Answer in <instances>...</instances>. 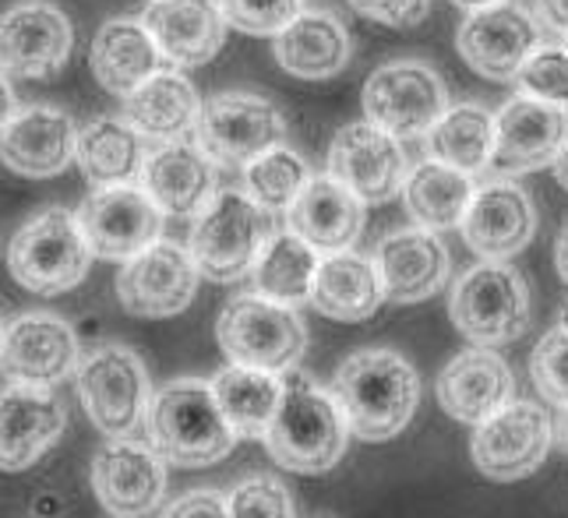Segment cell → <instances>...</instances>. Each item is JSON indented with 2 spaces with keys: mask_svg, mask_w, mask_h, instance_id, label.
<instances>
[{
  "mask_svg": "<svg viewBox=\"0 0 568 518\" xmlns=\"http://www.w3.org/2000/svg\"><path fill=\"white\" fill-rule=\"evenodd\" d=\"M202 272L187 247L155 241L142 254L128 257L116 275V301L134 317H173L191 307Z\"/></svg>",
  "mask_w": 568,
  "mask_h": 518,
  "instance_id": "cell-17",
  "label": "cell"
},
{
  "mask_svg": "<svg viewBox=\"0 0 568 518\" xmlns=\"http://www.w3.org/2000/svg\"><path fill=\"white\" fill-rule=\"evenodd\" d=\"M145 430L149 445L163 455V463L178 469L215 466L237 445V430L220 409L212 382H202V377H178L155 392Z\"/></svg>",
  "mask_w": 568,
  "mask_h": 518,
  "instance_id": "cell-3",
  "label": "cell"
},
{
  "mask_svg": "<svg viewBox=\"0 0 568 518\" xmlns=\"http://www.w3.org/2000/svg\"><path fill=\"white\" fill-rule=\"evenodd\" d=\"M448 317L474 346H508L530 332V290L505 262H480L459 275L448 296Z\"/></svg>",
  "mask_w": 568,
  "mask_h": 518,
  "instance_id": "cell-8",
  "label": "cell"
},
{
  "mask_svg": "<svg viewBox=\"0 0 568 518\" xmlns=\"http://www.w3.org/2000/svg\"><path fill=\"white\" fill-rule=\"evenodd\" d=\"M555 176H558V184L568 191V145H565V152L558 155V163H555Z\"/></svg>",
  "mask_w": 568,
  "mask_h": 518,
  "instance_id": "cell-47",
  "label": "cell"
},
{
  "mask_svg": "<svg viewBox=\"0 0 568 518\" xmlns=\"http://www.w3.org/2000/svg\"><path fill=\"white\" fill-rule=\"evenodd\" d=\"M555 265H558L561 283L568 286V223H565V230L558 233V244H555Z\"/></svg>",
  "mask_w": 568,
  "mask_h": 518,
  "instance_id": "cell-46",
  "label": "cell"
},
{
  "mask_svg": "<svg viewBox=\"0 0 568 518\" xmlns=\"http://www.w3.org/2000/svg\"><path fill=\"white\" fill-rule=\"evenodd\" d=\"M516 85L544 103H568V47H540L523 64Z\"/></svg>",
  "mask_w": 568,
  "mask_h": 518,
  "instance_id": "cell-41",
  "label": "cell"
},
{
  "mask_svg": "<svg viewBox=\"0 0 568 518\" xmlns=\"http://www.w3.org/2000/svg\"><path fill=\"white\" fill-rule=\"evenodd\" d=\"M160 518H230V505L220 490H191L166 505Z\"/></svg>",
  "mask_w": 568,
  "mask_h": 518,
  "instance_id": "cell-43",
  "label": "cell"
},
{
  "mask_svg": "<svg viewBox=\"0 0 568 518\" xmlns=\"http://www.w3.org/2000/svg\"><path fill=\"white\" fill-rule=\"evenodd\" d=\"M215 338L230 364L272 374L293 370L307 353V325L297 307L276 304L262 293H241L223 307Z\"/></svg>",
  "mask_w": 568,
  "mask_h": 518,
  "instance_id": "cell-5",
  "label": "cell"
},
{
  "mask_svg": "<svg viewBox=\"0 0 568 518\" xmlns=\"http://www.w3.org/2000/svg\"><path fill=\"white\" fill-rule=\"evenodd\" d=\"M537 18L544 29L568 35V0H537Z\"/></svg>",
  "mask_w": 568,
  "mask_h": 518,
  "instance_id": "cell-44",
  "label": "cell"
},
{
  "mask_svg": "<svg viewBox=\"0 0 568 518\" xmlns=\"http://www.w3.org/2000/svg\"><path fill=\"white\" fill-rule=\"evenodd\" d=\"M318 262V251L304 236H297L290 226L276 230L268 236L258 265L251 268L254 293H262L276 304L301 307L311 301V283H315Z\"/></svg>",
  "mask_w": 568,
  "mask_h": 518,
  "instance_id": "cell-35",
  "label": "cell"
},
{
  "mask_svg": "<svg viewBox=\"0 0 568 518\" xmlns=\"http://www.w3.org/2000/svg\"><path fill=\"white\" fill-rule=\"evenodd\" d=\"M349 441V424L332 388H322L315 377L293 367L283 374V398L265 430V448L276 466L318 476L343 463Z\"/></svg>",
  "mask_w": 568,
  "mask_h": 518,
  "instance_id": "cell-2",
  "label": "cell"
},
{
  "mask_svg": "<svg viewBox=\"0 0 568 518\" xmlns=\"http://www.w3.org/2000/svg\"><path fill=\"white\" fill-rule=\"evenodd\" d=\"M456 8L463 11H480V8H491V4H501V0H453Z\"/></svg>",
  "mask_w": 568,
  "mask_h": 518,
  "instance_id": "cell-48",
  "label": "cell"
},
{
  "mask_svg": "<svg viewBox=\"0 0 568 518\" xmlns=\"http://www.w3.org/2000/svg\"><path fill=\"white\" fill-rule=\"evenodd\" d=\"M68 430V406L53 388L4 385L0 388V473L36 466Z\"/></svg>",
  "mask_w": 568,
  "mask_h": 518,
  "instance_id": "cell-20",
  "label": "cell"
},
{
  "mask_svg": "<svg viewBox=\"0 0 568 518\" xmlns=\"http://www.w3.org/2000/svg\"><path fill=\"white\" fill-rule=\"evenodd\" d=\"M82 349L74 328L50 311L18 314L0 332V374L11 385L57 388L64 377H74Z\"/></svg>",
  "mask_w": 568,
  "mask_h": 518,
  "instance_id": "cell-13",
  "label": "cell"
},
{
  "mask_svg": "<svg viewBox=\"0 0 568 518\" xmlns=\"http://www.w3.org/2000/svg\"><path fill=\"white\" fill-rule=\"evenodd\" d=\"M92 251L78 215L53 205L18 226L8 247V272L36 296H61L89 275Z\"/></svg>",
  "mask_w": 568,
  "mask_h": 518,
  "instance_id": "cell-7",
  "label": "cell"
},
{
  "mask_svg": "<svg viewBox=\"0 0 568 518\" xmlns=\"http://www.w3.org/2000/svg\"><path fill=\"white\" fill-rule=\"evenodd\" d=\"M311 307H315L328 322H367L385 304L382 275L375 257L357 251L325 254L318 262L315 283H311Z\"/></svg>",
  "mask_w": 568,
  "mask_h": 518,
  "instance_id": "cell-29",
  "label": "cell"
},
{
  "mask_svg": "<svg viewBox=\"0 0 568 518\" xmlns=\"http://www.w3.org/2000/svg\"><path fill=\"white\" fill-rule=\"evenodd\" d=\"M74 50V29L61 8L26 0L0 14V71L8 78H53Z\"/></svg>",
  "mask_w": 568,
  "mask_h": 518,
  "instance_id": "cell-19",
  "label": "cell"
},
{
  "mask_svg": "<svg viewBox=\"0 0 568 518\" xmlns=\"http://www.w3.org/2000/svg\"><path fill=\"white\" fill-rule=\"evenodd\" d=\"M530 374L537 392L561 409H568V328H551L530 353Z\"/></svg>",
  "mask_w": 568,
  "mask_h": 518,
  "instance_id": "cell-40",
  "label": "cell"
},
{
  "mask_svg": "<svg viewBox=\"0 0 568 518\" xmlns=\"http://www.w3.org/2000/svg\"><path fill=\"white\" fill-rule=\"evenodd\" d=\"M328 173L349 187L364 205H385L403 194L409 176L406 149L396 134L371 121H354L336 131L328 145Z\"/></svg>",
  "mask_w": 568,
  "mask_h": 518,
  "instance_id": "cell-16",
  "label": "cell"
},
{
  "mask_svg": "<svg viewBox=\"0 0 568 518\" xmlns=\"http://www.w3.org/2000/svg\"><path fill=\"white\" fill-rule=\"evenodd\" d=\"M474 176L438 163V159H424L409 170L403 184V205L417 226L424 230H459L466 209L474 202Z\"/></svg>",
  "mask_w": 568,
  "mask_h": 518,
  "instance_id": "cell-33",
  "label": "cell"
},
{
  "mask_svg": "<svg viewBox=\"0 0 568 518\" xmlns=\"http://www.w3.org/2000/svg\"><path fill=\"white\" fill-rule=\"evenodd\" d=\"M0 332H4V322H0Z\"/></svg>",
  "mask_w": 568,
  "mask_h": 518,
  "instance_id": "cell-51",
  "label": "cell"
},
{
  "mask_svg": "<svg viewBox=\"0 0 568 518\" xmlns=\"http://www.w3.org/2000/svg\"><path fill=\"white\" fill-rule=\"evenodd\" d=\"M78 149L74 121L57 106H26L0 131V163L18 176L47 181L64 173Z\"/></svg>",
  "mask_w": 568,
  "mask_h": 518,
  "instance_id": "cell-25",
  "label": "cell"
},
{
  "mask_svg": "<svg viewBox=\"0 0 568 518\" xmlns=\"http://www.w3.org/2000/svg\"><path fill=\"white\" fill-rule=\"evenodd\" d=\"M561 328H568V301H565V307H561Z\"/></svg>",
  "mask_w": 568,
  "mask_h": 518,
  "instance_id": "cell-49",
  "label": "cell"
},
{
  "mask_svg": "<svg viewBox=\"0 0 568 518\" xmlns=\"http://www.w3.org/2000/svg\"><path fill=\"white\" fill-rule=\"evenodd\" d=\"M438 403L459 424L477 427L516 398V374L487 346L463 349L438 374Z\"/></svg>",
  "mask_w": 568,
  "mask_h": 518,
  "instance_id": "cell-23",
  "label": "cell"
},
{
  "mask_svg": "<svg viewBox=\"0 0 568 518\" xmlns=\"http://www.w3.org/2000/svg\"><path fill=\"white\" fill-rule=\"evenodd\" d=\"M276 64L301 82H328L346 71L354 39L328 8H304L293 22L272 39Z\"/></svg>",
  "mask_w": 568,
  "mask_h": 518,
  "instance_id": "cell-27",
  "label": "cell"
},
{
  "mask_svg": "<svg viewBox=\"0 0 568 518\" xmlns=\"http://www.w3.org/2000/svg\"><path fill=\"white\" fill-rule=\"evenodd\" d=\"M332 395L361 441L399 437L420 406V374L396 349H357L332 377Z\"/></svg>",
  "mask_w": 568,
  "mask_h": 518,
  "instance_id": "cell-1",
  "label": "cell"
},
{
  "mask_svg": "<svg viewBox=\"0 0 568 518\" xmlns=\"http://www.w3.org/2000/svg\"><path fill=\"white\" fill-rule=\"evenodd\" d=\"M565 145L568 106L519 92L495 113V155L487 173H495L498 181H513L523 173L547 170L558 163Z\"/></svg>",
  "mask_w": 568,
  "mask_h": 518,
  "instance_id": "cell-12",
  "label": "cell"
},
{
  "mask_svg": "<svg viewBox=\"0 0 568 518\" xmlns=\"http://www.w3.org/2000/svg\"><path fill=\"white\" fill-rule=\"evenodd\" d=\"M364 212L367 205L349 187H343L332 173L311 176L297 202L286 209L290 230L304 236L318 254L354 251V244L364 233Z\"/></svg>",
  "mask_w": 568,
  "mask_h": 518,
  "instance_id": "cell-28",
  "label": "cell"
},
{
  "mask_svg": "<svg viewBox=\"0 0 568 518\" xmlns=\"http://www.w3.org/2000/svg\"><path fill=\"white\" fill-rule=\"evenodd\" d=\"M92 494L116 518H142L155 511L166 497V463L145 441L110 437L92 455Z\"/></svg>",
  "mask_w": 568,
  "mask_h": 518,
  "instance_id": "cell-18",
  "label": "cell"
},
{
  "mask_svg": "<svg viewBox=\"0 0 568 518\" xmlns=\"http://www.w3.org/2000/svg\"><path fill=\"white\" fill-rule=\"evenodd\" d=\"M85 233L92 257L103 262H128V257L152 247L163 233V209L145 194V187L116 184L95 187L82 209L74 212Z\"/></svg>",
  "mask_w": 568,
  "mask_h": 518,
  "instance_id": "cell-15",
  "label": "cell"
},
{
  "mask_svg": "<svg viewBox=\"0 0 568 518\" xmlns=\"http://www.w3.org/2000/svg\"><path fill=\"white\" fill-rule=\"evenodd\" d=\"M220 8L230 29H237L244 35L276 39L307 8V0H220Z\"/></svg>",
  "mask_w": 568,
  "mask_h": 518,
  "instance_id": "cell-39",
  "label": "cell"
},
{
  "mask_svg": "<svg viewBox=\"0 0 568 518\" xmlns=\"http://www.w3.org/2000/svg\"><path fill=\"white\" fill-rule=\"evenodd\" d=\"M163 53L142 18H110L100 26L89 50L92 78L113 95H131L152 74L163 71Z\"/></svg>",
  "mask_w": 568,
  "mask_h": 518,
  "instance_id": "cell-30",
  "label": "cell"
},
{
  "mask_svg": "<svg viewBox=\"0 0 568 518\" xmlns=\"http://www.w3.org/2000/svg\"><path fill=\"white\" fill-rule=\"evenodd\" d=\"M212 392L237 437H265L283 398V374L230 364L212 377Z\"/></svg>",
  "mask_w": 568,
  "mask_h": 518,
  "instance_id": "cell-36",
  "label": "cell"
},
{
  "mask_svg": "<svg viewBox=\"0 0 568 518\" xmlns=\"http://www.w3.org/2000/svg\"><path fill=\"white\" fill-rule=\"evenodd\" d=\"M18 113V99H14V89L8 82V74L0 71V131H4Z\"/></svg>",
  "mask_w": 568,
  "mask_h": 518,
  "instance_id": "cell-45",
  "label": "cell"
},
{
  "mask_svg": "<svg viewBox=\"0 0 568 518\" xmlns=\"http://www.w3.org/2000/svg\"><path fill=\"white\" fill-rule=\"evenodd\" d=\"M230 518H297L290 487L272 473H254L226 494Z\"/></svg>",
  "mask_w": 568,
  "mask_h": 518,
  "instance_id": "cell-38",
  "label": "cell"
},
{
  "mask_svg": "<svg viewBox=\"0 0 568 518\" xmlns=\"http://www.w3.org/2000/svg\"><path fill=\"white\" fill-rule=\"evenodd\" d=\"M311 176H315V173H311L307 159L297 149H290L286 142L276 145V149H268L265 155H258L251 166H244L247 194L258 205L272 209V212L290 209L293 202H297Z\"/></svg>",
  "mask_w": 568,
  "mask_h": 518,
  "instance_id": "cell-37",
  "label": "cell"
},
{
  "mask_svg": "<svg viewBox=\"0 0 568 518\" xmlns=\"http://www.w3.org/2000/svg\"><path fill=\"white\" fill-rule=\"evenodd\" d=\"M145 138L134 131L124 116H95L78 131L74 163L82 166L92 187L131 184L145 163Z\"/></svg>",
  "mask_w": 568,
  "mask_h": 518,
  "instance_id": "cell-32",
  "label": "cell"
},
{
  "mask_svg": "<svg viewBox=\"0 0 568 518\" xmlns=\"http://www.w3.org/2000/svg\"><path fill=\"white\" fill-rule=\"evenodd\" d=\"M346 4L388 29H414L430 14V0H346Z\"/></svg>",
  "mask_w": 568,
  "mask_h": 518,
  "instance_id": "cell-42",
  "label": "cell"
},
{
  "mask_svg": "<svg viewBox=\"0 0 568 518\" xmlns=\"http://www.w3.org/2000/svg\"><path fill=\"white\" fill-rule=\"evenodd\" d=\"M540 18H534L516 0L469 11L456 32V50L480 78L516 82L523 64L540 50Z\"/></svg>",
  "mask_w": 568,
  "mask_h": 518,
  "instance_id": "cell-14",
  "label": "cell"
},
{
  "mask_svg": "<svg viewBox=\"0 0 568 518\" xmlns=\"http://www.w3.org/2000/svg\"><path fill=\"white\" fill-rule=\"evenodd\" d=\"M272 233V209L247 191H220L194 215L187 251L209 283H241L258 265Z\"/></svg>",
  "mask_w": 568,
  "mask_h": 518,
  "instance_id": "cell-4",
  "label": "cell"
},
{
  "mask_svg": "<svg viewBox=\"0 0 568 518\" xmlns=\"http://www.w3.org/2000/svg\"><path fill=\"white\" fill-rule=\"evenodd\" d=\"M565 445H568V409H565Z\"/></svg>",
  "mask_w": 568,
  "mask_h": 518,
  "instance_id": "cell-50",
  "label": "cell"
},
{
  "mask_svg": "<svg viewBox=\"0 0 568 518\" xmlns=\"http://www.w3.org/2000/svg\"><path fill=\"white\" fill-rule=\"evenodd\" d=\"M85 416L106 437H131L149 420L152 377L142 356L124 343L92 346L74 370Z\"/></svg>",
  "mask_w": 568,
  "mask_h": 518,
  "instance_id": "cell-6",
  "label": "cell"
},
{
  "mask_svg": "<svg viewBox=\"0 0 568 518\" xmlns=\"http://www.w3.org/2000/svg\"><path fill=\"white\" fill-rule=\"evenodd\" d=\"M375 265L388 304H420L448 283L453 254H448L435 230L406 226L382 236Z\"/></svg>",
  "mask_w": 568,
  "mask_h": 518,
  "instance_id": "cell-22",
  "label": "cell"
},
{
  "mask_svg": "<svg viewBox=\"0 0 568 518\" xmlns=\"http://www.w3.org/2000/svg\"><path fill=\"white\" fill-rule=\"evenodd\" d=\"M202 113V95L181 71H160L124 95L121 116L139 131L145 142L166 145L194 134Z\"/></svg>",
  "mask_w": 568,
  "mask_h": 518,
  "instance_id": "cell-31",
  "label": "cell"
},
{
  "mask_svg": "<svg viewBox=\"0 0 568 518\" xmlns=\"http://www.w3.org/2000/svg\"><path fill=\"white\" fill-rule=\"evenodd\" d=\"M142 22L173 68L209 64L226 47L230 32L220 0H149Z\"/></svg>",
  "mask_w": 568,
  "mask_h": 518,
  "instance_id": "cell-24",
  "label": "cell"
},
{
  "mask_svg": "<svg viewBox=\"0 0 568 518\" xmlns=\"http://www.w3.org/2000/svg\"><path fill=\"white\" fill-rule=\"evenodd\" d=\"M551 441L555 430L547 409L540 403H530V398H513L495 416H487L484 424L474 427L469 455H474V466L487 480L516 484L547 463Z\"/></svg>",
  "mask_w": 568,
  "mask_h": 518,
  "instance_id": "cell-11",
  "label": "cell"
},
{
  "mask_svg": "<svg viewBox=\"0 0 568 518\" xmlns=\"http://www.w3.org/2000/svg\"><path fill=\"white\" fill-rule=\"evenodd\" d=\"M191 138L215 166L244 170L268 149L286 142V116L265 95L220 92L202 103Z\"/></svg>",
  "mask_w": 568,
  "mask_h": 518,
  "instance_id": "cell-9",
  "label": "cell"
},
{
  "mask_svg": "<svg viewBox=\"0 0 568 518\" xmlns=\"http://www.w3.org/2000/svg\"><path fill=\"white\" fill-rule=\"evenodd\" d=\"M427 159L463 170L469 176L487 173L495 155V113L480 103H459L442 113V121L424 134Z\"/></svg>",
  "mask_w": 568,
  "mask_h": 518,
  "instance_id": "cell-34",
  "label": "cell"
},
{
  "mask_svg": "<svg viewBox=\"0 0 568 518\" xmlns=\"http://www.w3.org/2000/svg\"><path fill=\"white\" fill-rule=\"evenodd\" d=\"M466 247L480 254L484 262H508L513 254L526 251L537 233V209L534 197L516 181H491L477 187L474 202L463 219Z\"/></svg>",
  "mask_w": 568,
  "mask_h": 518,
  "instance_id": "cell-21",
  "label": "cell"
},
{
  "mask_svg": "<svg viewBox=\"0 0 568 518\" xmlns=\"http://www.w3.org/2000/svg\"><path fill=\"white\" fill-rule=\"evenodd\" d=\"M364 121L396 134L399 142L424 138L448 110L445 78L424 61H388L364 82Z\"/></svg>",
  "mask_w": 568,
  "mask_h": 518,
  "instance_id": "cell-10",
  "label": "cell"
},
{
  "mask_svg": "<svg viewBox=\"0 0 568 518\" xmlns=\"http://www.w3.org/2000/svg\"><path fill=\"white\" fill-rule=\"evenodd\" d=\"M142 187L166 215H199L215 191V163L199 149V142H166L149 149L142 163Z\"/></svg>",
  "mask_w": 568,
  "mask_h": 518,
  "instance_id": "cell-26",
  "label": "cell"
}]
</instances>
